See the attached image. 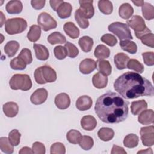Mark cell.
<instances>
[{
	"label": "cell",
	"instance_id": "cell-1",
	"mask_svg": "<svg viewBox=\"0 0 154 154\" xmlns=\"http://www.w3.org/2000/svg\"><path fill=\"white\" fill-rule=\"evenodd\" d=\"M129 102L116 93L108 91L99 96L94 110L98 117L106 123H119L126 119Z\"/></svg>",
	"mask_w": 154,
	"mask_h": 154
},
{
	"label": "cell",
	"instance_id": "cell-2",
	"mask_svg": "<svg viewBox=\"0 0 154 154\" xmlns=\"http://www.w3.org/2000/svg\"><path fill=\"white\" fill-rule=\"evenodd\" d=\"M114 88L126 99L154 94L153 86L150 81L133 72H127L119 76L114 83Z\"/></svg>",
	"mask_w": 154,
	"mask_h": 154
},
{
	"label": "cell",
	"instance_id": "cell-3",
	"mask_svg": "<svg viewBox=\"0 0 154 154\" xmlns=\"http://www.w3.org/2000/svg\"><path fill=\"white\" fill-rule=\"evenodd\" d=\"M34 76L36 82L39 84L53 82L57 79V73L55 70L48 65H45L36 69Z\"/></svg>",
	"mask_w": 154,
	"mask_h": 154
},
{
	"label": "cell",
	"instance_id": "cell-4",
	"mask_svg": "<svg viewBox=\"0 0 154 154\" xmlns=\"http://www.w3.org/2000/svg\"><path fill=\"white\" fill-rule=\"evenodd\" d=\"M9 85L12 90L28 91L32 87V81L26 74H14L11 78Z\"/></svg>",
	"mask_w": 154,
	"mask_h": 154
},
{
	"label": "cell",
	"instance_id": "cell-5",
	"mask_svg": "<svg viewBox=\"0 0 154 154\" xmlns=\"http://www.w3.org/2000/svg\"><path fill=\"white\" fill-rule=\"evenodd\" d=\"M27 28L26 21L20 17L8 19L5 23V32L9 35H14L22 32Z\"/></svg>",
	"mask_w": 154,
	"mask_h": 154
},
{
	"label": "cell",
	"instance_id": "cell-6",
	"mask_svg": "<svg viewBox=\"0 0 154 154\" xmlns=\"http://www.w3.org/2000/svg\"><path fill=\"white\" fill-rule=\"evenodd\" d=\"M108 28V31L117 35L120 41L133 39L131 31L127 24L116 22L111 23Z\"/></svg>",
	"mask_w": 154,
	"mask_h": 154
},
{
	"label": "cell",
	"instance_id": "cell-7",
	"mask_svg": "<svg viewBox=\"0 0 154 154\" xmlns=\"http://www.w3.org/2000/svg\"><path fill=\"white\" fill-rule=\"evenodd\" d=\"M37 23L42 29L45 31L56 28L57 26V21L48 13H41L37 18Z\"/></svg>",
	"mask_w": 154,
	"mask_h": 154
},
{
	"label": "cell",
	"instance_id": "cell-8",
	"mask_svg": "<svg viewBox=\"0 0 154 154\" xmlns=\"http://www.w3.org/2000/svg\"><path fill=\"white\" fill-rule=\"evenodd\" d=\"M140 134L142 143L144 146H152L154 144V126L142 127L140 129Z\"/></svg>",
	"mask_w": 154,
	"mask_h": 154
},
{
	"label": "cell",
	"instance_id": "cell-9",
	"mask_svg": "<svg viewBox=\"0 0 154 154\" xmlns=\"http://www.w3.org/2000/svg\"><path fill=\"white\" fill-rule=\"evenodd\" d=\"M126 23L128 26H130L137 32H142L147 28L144 20L138 15H134L131 19L127 20Z\"/></svg>",
	"mask_w": 154,
	"mask_h": 154
},
{
	"label": "cell",
	"instance_id": "cell-10",
	"mask_svg": "<svg viewBox=\"0 0 154 154\" xmlns=\"http://www.w3.org/2000/svg\"><path fill=\"white\" fill-rule=\"evenodd\" d=\"M80 5L79 10L82 14L86 18L91 19L94 14V9L93 5V0H81L79 1Z\"/></svg>",
	"mask_w": 154,
	"mask_h": 154
},
{
	"label": "cell",
	"instance_id": "cell-11",
	"mask_svg": "<svg viewBox=\"0 0 154 154\" xmlns=\"http://www.w3.org/2000/svg\"><path fill=\"white\" fill-rule=\"evenodd\" d=\"M135 35L138 39H140L143 44L154 48V36L151 31L147 27L143 31L140 32H135Z\"/></svg>",
	"mask_w": 154,
	"mask_h": 154
},
{
	"label": "cell",
	"instance_id": "cell-12",
	"mask_svg": "<svg viewBox=\"0 0 154 154\" xmlns=\"http://www.w3.org/2000/svg\"><path fill=\"white\" fill-rule=\"evenodd\" d=\"M48 93L44 88L37 89L31 96L30 100L34 105H40L43 103L47 99Z\"/></svg>",
	"mask_w": 154,
	"mask_h": 154
},
{
	"label": "cell",
	"instance_id": "cell-13",
	"mask_svg": "<svg viewBox=\"0 0 154 154\" xmlns=\"http://www.w3.org/2000/svg\"><path fill=\"white\" fill-rule=\"evenodd\" d=\"M97 67L96 61L93 59L86 58L83 60L79 64V71L85 75L90 74L93 72Z\"/></svg>",
	"mask_w": 154,
	"mask_h": 154
},
{
	"label": "cell",
	"instance_id": "cell-14",
	"mask_svg": "<svg viewBox=\"0 0 154 154\" xmlns=\"http://www.w3.org/2000/svg\"><path fill=\"white\" fill-rule=\"evenodd\" d=\"M55 104L60 109H67L70 105V99L69 96L65 93H61L57 94L55 97Z\"/></svg>",
	"mask_w": 154,
	"mask_h": 154
},
{
	"label": "cell",
	"instance_id": "cell-15",
	"mask_svg": "<svg viewBox=\"0 0 154 154\" xmlns=\"http://www.w3.org/2000/svg\"><path fill=\"white\" fill-rule=\"evenodd\" d=\"M138 121L143 125H148L154 122V112L152 109H145L141 112L138 117Z\"/></svg>",
	"mask_w": 154,
	"mask_h": 154
},
{
	"label": "cell",
	"instance_id": "cell-16",
	"mask_svg": "<svg viewBox=\"0 0 154 154\" xmlns=\"http://www.w3.org/2000/svg\"><path fill=\"white\" fill-rule=\"evenodd\" d=\"M93 104L91 98L87 95L81 96L76 102V107L79 111H86L89 109Z\"/></svg>",
	"mask_w": 154,
	"mask_h": 154
},
{
	"label": "cell",
	"instance_id": "cell-17",
	"mask_svg": "<svg viewBox=\"0 0 154 154\" xmlns=\"http://www.w3.org/2000/svg\"><path fill=\"white\" fill-rule=\"evenodd\" d=\"M23 9V5L20 1H10L5 6L7 12L10 14H19Z\"/></svg>",
	"mask_w": 154,
	"mask_h": 154
},
{
	"label": "cell",
	"instance_id": "cell-18",
	"mask_svg": "<svg viewBox=\"0 0 154 154\" xmlns=\"http://www.w3.org/2000/svg\"><path fill=\"white\" fill-rule=\"evenodd\" d=\"M96 125L97 120L91 115L85 116L81 120V126L84 130L93 131Z\"/></svg>",
	"mask_w": 154,
	"mask_h": 154
},
{
	"label": "cell",
	"instance_id": "cell-19",
	"mask_svg": "<svg viewBox=\"0 0 154 154\" xmlns=\"http://www.w3.org/2000/svg\"><path fill=\"white\" fill-rule=\"evenodd\" d=\"M33 48L35 51V54L36 58L42 61H45L48 59L49 54V51L46 46L40 44L34 43L33 45Z\"/></svg>",
	"mask_w": 154,
	"mask_h": 154
},
{
	"label": "cell",
	"instance_id": "cell-20",
	"mask_svg": "<svg viewBox=\"0 0 154 154\" xmlns=\"http://www.w3.org/2000/svg\"><path fill=\"white\" fill-rule=\"evenodd\" d=\"M129 60V57L124 53H118L114 58V61L117 69L123 70L127 68V63Z\"/></svg>",
	"mask_w": 154,
	"mask_h": 154
},
{
	"label": "cell",
	"instance_id": "cell-21",
	"mask_svg": "<svg viewBox=\"0 0 154 154\" xmlns=\"http://www.w3.org/2000/svg\"><path fill=\"white\" fill-rule=\"evenodd\" d=\"M19 111V106L17 104L13 102H8L4 104L3 112L7 117H14Z\"/></svg>",
	"mask_w": 154,
	"mask_h": 154
},
{
	"label": "cell",
	"instance_id": "cell-22",
	"mask_svg": "<svg viewBox=\"0 0 154 154\" xmlns=\"http://www.w3.org/2000/svg\"><path fill=\"white\" fill-rule=\"evenodd\" d=\"M93 85L97 88H103L108 84V77L102 73L98 72L94 74L92 78Z\"/></svg>",
	"mask_w": 154,
	"mask_h": 154
},
{
	"label": "cell",
	"instance_id": "cell-23",
	"mask_svg": "<svg viewBox=\"0 0 154 154\" xmlns=\"http://www.w3.org/2000/svg\"><path fill=\"white\" fill-rule=\"evenodd\" d=\"M72 11V5L67 2H64L62 3L60 6L58 7L57 12L58 16L61 19L68 18L70 16Z\"/></svg>",
	"mask_w": 154,
	"mask_h": 154
},
{
	"label": "cell",
	"instance_id": "cell-24",
	"mask_svg": "<svg viewBox=\"0 0 154 154\" xmlns=\"http://www.w3.org/2000/svg\"><path fill=\"white\" fill-rule=\"evenodd\" d=\"M63 29L66 34L73 39L78 38L79 35V30L73 22H66L64 25Z\"/></svg>",
	"mask_w": 154,
	"mask_h": 154
},
{
	"label": "cell",
	"instance_id": "cell-25",
	"mask_svg": "<svg viewBox=\"0 0 154 154\" xmlns=\"http://www.w3.org/2000/svg\"><path fill=\"white\" fill-rule=\"evenodd\" d=\"M96 69L99 72L102 73L105 76H109L111 73L112 67L109 62L107 60H98L96 61Z\"/></svg>",
	"mask_w": 154,
	"mask_h": 154
},
{
	"label": "cell",
	"instance_id": "cell-26",
	"mask_svg": "<svg viewBox=\"0 0 154 154\" xmlns=\"http://www.w3.org/2000/svg\"><path fill=\"white\" fill-rule=\"evenodd\" d=\"M134 13V8L129 3L122 4L119 8V14L123 19H129Z\"/></svg>",
	"mask_w": 154,
	"mask_h": 154
},
{
	"label": "cell",
	"instance_id": "cell-27",
	"mask_svg": "<svg viewBox=\"0 0 154 154\" xmlns=\"http://www.w3.org/2000/svg\"><path fill=\"white\" fill-rule=\"evenodd\" d=\"M147 103L143 99L137 101H133L131 103V112L133 115H138L143 111L147 109Z\"/></svg>",
	"mask_w": 154,
	"mask_h": 154
},
{
	"label": "cell",
	"instance_id": "cell-28",
	"mask_svg": "<svg viewBox=\"0 0 154 154\" xmlns=\"http://www.w3.org/2000/svg\"><path fill=\"white\" fill-rule=\"evenodd\" d=\"M19 43L15 40L8 42L4 46V52L8 57H13L19 49Z\"/></svg>",
	"mask_w": 154,
	"mask_h": 154
},
{
	"label": "cell",
	"instance_id": "cell-29",
	"mask_svg": "<svg viewBox=\"0 0 154 154\" xmlns=\"http://www.w3.org/2000/svg\"><path fill=\"white\" fill-rule=\"evenodd\" d=\"M94 55L98 60H104L109 57L110 51L106 46L99 45L94 49Z\"/></svg>",
	"mask_w": 154,
	"mask_h": 154
},
{
	"label": "cell",
	"instance_id": "cell-30",
	"mask_svg": "<svg viewBox=\"0 0 154 154\" xmlns=\"http://www.w3.org/2000/svg\"><path fill=\"white\" fill-rule=\"evenodd\" d=\"M81 50L84 52H90L93 46V40L88 36H83L78 41Z\"/></svg>",
	"mask_w": 154,
	"mask_h": 154
},
{
	"label": "cell",
	"instance_id": "cell-31",
	"mask_svg": "<svg viewBox=\"0 0 154 154\" xmlns=\"http://www.w3.org/2000/svg\"><path fill=\"white\" fill-rule=\"evenodd\" d=\"M97 135L101 140L103 141H108L113 138L114 132L111 128L103 127L99 130Z\"/></svg>",
	"mask_w": 154,
	"mask_h": 154
},
{
	"label": "cell",
	"instance_id": "cell-32",
	"mask_svg": "<svg viewBox=\"0 0 154 154\" xmlns=\"http://www.w3.org/2000/svg\"><path fill=\"white\" fill-rule=\"evenodd\" d=\"M41 35V28L38 25H32L27 34L28 39L32 42H35L39 40Z\"/></svg>",
	"mask_w": 154,
	"mask_h": 154
},
{
	"label": "cell",
	"instance_id": "cell-33",
	"mask_svg": "<svg viewBox=\"0 0 154 154\" xmlns=\"http://www.w3.org/2000/svg\"><path fill=\"white\" fill-rule=\"evenodd\" d=\"M48 41L51 45L63 44L66 42V38L64 35L60 32H54L48 37Z\"/></svg>",
	"mask_w": 154,
	"mask_h": 154
},
{
	"label": "cell",
	"instance_id": "cell-34",
	"mask_svg": "<svg viewBox=\"0 0 154 154\" xmlns=\"http://www.w3.org/2000/svg\"><path fill=\"white\" fill-rule=\"evenodd\" d=\"M139 138L134 134H129L127 135L123 140V145L128 148H134L138 144Z\"/></svg>",
	"mask_w": 154,
	"mask_h": 154
},
{
	"label": "cell",
	"instance_id": "cell-35",
	"mask_svg": "<svg viewBox=\"0 0 154 154\" xmlns=\"http://www.w3.org/2000/svg\"><path fill=\"white\" fill-rule=\"evenodd\" d=\"M120 46L121 48L130 54H135L137 51V46L135 42L130 40H122L120 42Z\"/></svg>",
	"mask_w": 154,
	"mask_h": 154
},
{
	"label": "cell",
	"instance_id": "cell-36",
	"mask_svg": "<svg viewBox=\"0 0 154 154\" xmlns=\"http://www.w3.org/2000/svg\"><path fill=\"white\" fill-rule=\"evenodd\" d=\"M142 7V13L145 19L150 20L154 18V7L150 3L144 2Z\"/></svg>",
	"mask_w": 154,
	"mask_h": 154
},
{
	"label": "cell",
	"instance_id": "cell-37",
	"mask_svg": "<svg viewBox=\"0 0 154 154\" xmlns=\"http://www.w3.org/2000/svg\"><path fill=\"white\" fill-rule=\"evenodd\" d=\"M99 10L104 14H110L113 10V5L111 1L108 0H100L98 1Z\"/></svg>",
	"mask_w": 154,
	"mask_h": 154
},
{
	"label": "cell",
	"instance_id": "cell-38",
	"mask_svg": "<svg viewBox=\"0 0 154 154\" xmlns=\"http://www.w3.org/2000/svg\"><path fill=\"white\" fill-rule=\"evenodd\" d=\"M8 138L1 137L0 138V149L1 150L7 154H11L14 152V148Z\"/></svg>",
	"mask_w": 154,
	"mask_h": 154
},
{
	"label": "cell",
	"instance_id": "cell-39",
	"mask_svg": "<svg viewBox=\"0 0 154 154\" xmlns=\"http://www.w3.org/2000/svg\"><path fill=\"white\" fill-rule=\"evenodd\" d=\"M78 143L82 149L85 150H88L93 147L94 144V141L91 137L87 135H83L81 137Z\"/></svg>",
	"mask_w": 154,
	"mask_h": 154
},
{
	"label": "cell",
	"instance_id": "cell-40",
	"mask_svg": "<svg viewBox=\"0 0 154 154\" xmlns=\"http://www.w3.org/2000/svg\"><path fill=\"white\" fill-rule=\"evenodd\" d=\"M75 18L77 23L82 29H85L88 27L89 22L88 19L85 18L79 8L76 10L75 13Z\"/></svg>",
	"mask_w": 154,
	"mask_h": 154
},
{
	"label": "cell",
	"instance_id": "cell-41",
	"mask_svg": "<svg viewBox=\"0 0 154 154\" xmlns=\"http://www.w3.org/2000/svg\"><path fill=\"white\" fill-rule=\"evenodd\" d=\"M127 68L140 73H142L144 69L143 64L136 59H130L127 63Z\"/></svg>",
	"mask_w": 154,
	"mask_h": 154
},
{
	"label": "cell",
	"instance_id": "cell-42",
	"mask_svg": "<svg viewBox=\"0 0 154 154\" xmlns=\"http://www.w3.org/2000/svg\"><path fill=\"white\" fill-rule=\"evenodd\" d=\"M81 137L82 135L80 132L75 129L70 130L66 135V138L68 141L73 144H78Z\"/></svg>",
	"mask_w": 154,
	"mask_h": 154
},
{
	"label": "cell",
	"instance_id": "cell-43",
	"mask_svg": "<svg viewBox=\"0 0 154 154\" xmlns=\"http://www.w3.org/2000/svg\"><path fill=\"white\" fill-rule=\"evenodd\" d=\"M10 67L13 70H22L26 68V64L18 56L10 61Z\"/></svg>",
	"mask_w": 154,
	"mask_h": 154
},
{
	"label": "cell",
	"instance_id": "cell-44",
	"mask_svg": "<svg viewBox=\"0 0 154 154\" xmlns=\"http://www.w3.org/2000/svg\"><path fill=\"white\" fill-rule=\"evenodd\" d=\"M64 47L67 51V55L70 58H75L78 55L79 50L73 43L67 42L64 45Z\"/></svg>",
	"mask_w": 154,
	"mask_h": 154
},
{
	"label": "cell",
	"instance_id": "cell-45",
	"mask_svg": "<svg viewBox=\"0 0 154 154\" xmlns=\"http://www.w3.org/2000/svg\"><path fill=\"white\" fill-rule=\"evenodd\" d=\"M20 133L17 129L11 130L8 134V140L11 144L14 146H17L20 143Z\"/></svg>",
	"mask_w": 154,
	"mask_h": 154
},
{
	"label": "cell",
	"instance_id": "cell-46",
	"mask_svg": "<svg viewBox=\"0 0 154 154\" xmlns=\"http://www.w3.org/2000/svg\"><path fill=\"white\" fill-rule=\"evenodd\" d=\"M18 57L21 58L26 64H29L32 61V54L30 49L28 48H23L20 51Z\"/></svg>",
	"mask_w": 154,
	"mask_h": 154
},
{
	"label": "cell",
	"instance_id": "cell-47",
	"mask_svg": "<svg viewBox=\"0 0 154 154\" xmlns=\"http://www.w3.org/2000/svg\"><path fill=\"white\" fill-rule=\"evenodd\" d=\"M50 153L51 154H64L66 153L65 146L61 143H55L51 146Z\"/></svg>",
	"mask_w": 154,
	"mask_h": 154
},
{
	"label": "cell",
	"instance_id": "cell-48",
	"mask_svg": "<svg viewBox=\"0 0 154 154\" xmlns=\"http://www.w3.org/2000/svg\"><path fill=\"white\" fill-rule=\"evenodd\" d=\"M55 57L58 60H63L67 56V51L65 47L62 46H57L54 49Z\"/></svg>",
	"mask_w": 154,
	"mask_h": 154
},
{
	"label": "cell",
	"instance_id": "cell-49",
	"mask_svg": "<svg viewBox=\"0 0 154 154\" xmlns=\"http://www.w3.org/2000/svg\"><path fill=\"white\" fill-rule=\"evenodd\" d=\"M101 41L109 46H114L117 43V40L116 37L110 34H104L101 37Z\"/></svg>",
	"mask_w": 154,
	"mask_h": 154
},
{
	"label": "cell",
	"instance_id": "cell-50",
	"mask_svg": "<svg viewBox=\"0 0 154 154\" xmlns=\"http://www.w3.org/2000/svg\"><path fill=\"white\" fill-rule=\"evenodd\" d=\"M143 61L145 64L149 66L154 65V52H146L142 54Z\"/></svg>",
	"mask_w": 154,
	"mask_h": 154
},
{
	"label": "cell",
	"instance_id": "cell-51",
	"mask_svg": "<svg viewBox=\"0 0 154 154\" xmlns=\"http://www.w3.org/2000/svg\"><path fill=\"white\" fill-rule=\"evenodd\" d=\"M32 151L35 154H45L46 153L45 146L40 142H34L32 146Z\"/></svg>",
	"mask_w": 154,
	"mask_h": 154
},
{
	"label": "cell",
	"instance_id": "cell-52",
	"mask_svg": "<svg viewBox=\"0 0 154 154\" xmlns=\"http://www.w3.org/2000/svg\"><path fill=\"white\" fill-rule=\"evenodd\" d=\"M46 3L45 0H32L31 4L35 10H40L44 7Z\"/></svg>",
	"mask_w": 154,
	"mask_h": 154
},
{
	"label": "cell",
	"instance_id": "cell-53",
	"mask_svg": "<svg viewBox=\"0 0 154 154\" xmlns=\"http://www.w3.org/2000/svg\"><path fill=\"white\" fill-rule=\"evenodd\" d=\"M111 154H126V152L120 146L114 144L111 152Z\"/></svg>",
	"mask_w": 154,
	"mask_h": 154
},
{
	"label": "cell",
	"instance_id": "cell-54",
	"mask_svg": "<svg viewBox=\"0 0 154 154\" xmlns=\"http://www.w3.org/2000/svg\"><path fill=\"white\" fill-rule=\"evenodd\" d=\"M63 2H64V1L63 0H51V1H49L50 5H51V8L54 11H57L58 7Z\"/></svg>",
	"mask_w": 154,
	"mask_h": 154
},
{
	"label": "cell",
	"instance_id": "cell-55",
	"mask_svg": "<svg viewBox=\"0 0 154 154\" xmlns=\"http://www.w3.org/2000/svg\"><path fill=\"white\" fill-rule=\"evenodd\" d=\"M20 154H28V153H33L32 151V149H30L28 147H22L19 152Z\"/></svg>",
	"mask_w": 154,
	"mask_h": 154
},
{
	"label": "cell",
	"instance_id": "cell-56",
	"mask_svg": "<svg viewBox=\"0 0 154 154\" xmlns=\"http://www.w3.org/2000/svg\"><path fill=\"white\" fill-rule=\"evenodd\" d=\"M136 6H138V7H141L144 4V1H132Z\"/></svg>",
	"mask_w": 154,
	"mask_h": 154
},
{
	"label": "cell",
	"instance_id": "cell-57",
	"mask_svg": "<svg viewBox=\"0 0 154 154\" xmlns=\"http://www.w3.org/2000/svg\"><path fill=\"white\" fill-rule=\"evenodd\" d=\"M153 153V151L152 150V149L151 148H148V149H147L146 150H140V151H138V152H137V153Z\"/></svg>",
	"mask_w": 154,
	"mask_h": 154
},
{
	"label": "cell",
	"instance_id": "cell-58",
	"mask_svg": "<svg viewBox=\"0 0 154 154\" xmlns=\"http://www.w3.org/2000/svg\"><path fill=\"white\" fill-rule=\"evenodd\" d=\"M1 27L2 26V20L4 19V20H5V19H2V16H3V13H2V11H1Z\"/></svg>",
	"mask_w": 154,
	"mask_h": 154
}]
</instances>
